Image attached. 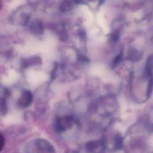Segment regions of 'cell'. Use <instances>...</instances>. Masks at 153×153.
Here are the masks:
<instances>
[{
    "mask_svg": "<svg viewBox=\"0 0 153 153\" xmlns=\"http://www.w3.org/2000/svg\"><path fill=\"white\" fill-rule=\"evenodd\" d=\"M31 98H32L31 94L29 91H26L23 94V95L20 98V100L21 102H25V103H29L30 101Z\"/></svg>",
    "mask_w": 153,
    "mask_h": 153,
    "instance_id": "6da1fadb",
    "label": "cell"
},
{
    "mask_svg": "<svg viewBox=\"0 0 153 153\" xmlns=\"http://www.w3.org/2000/svg\"><path fill=\"white\" fill-rule=\"evenodd\" d=\"M4 143V139L2 136V135L0 133V151L2 149V148H3Z\"/></svg>",
    "mask_w": 153,
    "mask_h": 153,
    "instance_id": "7a4b0ae2",
    "label": "cell"
},
{
    "mask_svg": "<svg viewBox=\"0 0 153 153\" xmlns=\"http://www.w3.org/2000/svg\"><path fill=\"white\" fill-rule=\"evenodd\" d=\"M1 1H0V8H1Z\"/></svg>",
    "mask_w": 153,
    "mask_h": 153,
    "instance_id": "3957f363",
    "label": "cell"
}]
</instances>
